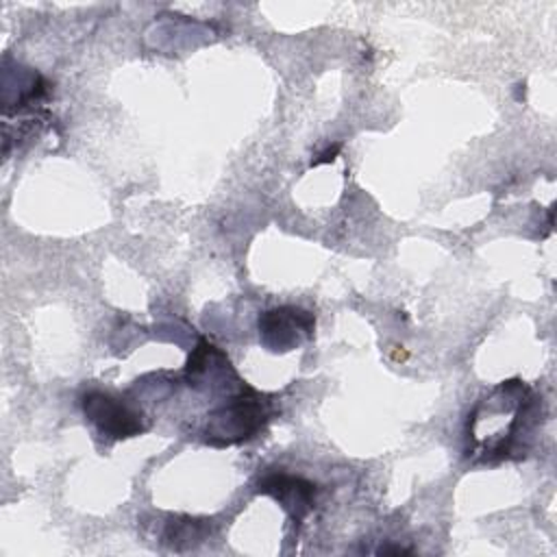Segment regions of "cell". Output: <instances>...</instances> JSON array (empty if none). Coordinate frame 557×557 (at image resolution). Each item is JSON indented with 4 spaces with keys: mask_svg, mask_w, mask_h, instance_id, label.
Segmentation results:
<instances>
[{
    "mask_svg": "<svg viewBox=\"0 0 557 557\" xmlns=\"http://www.w3.org/2000/svg\"><path fill=\"white\" fill-rule=\"evenodd\" d=\"M315 329L313 313L300 307H276L259 315V337L274 352L296 348Z\"/></svg>",
    "mask_w": 557,
    "mask_h": 557,
    "instance_id": "277c9868",
    "label": "cell"
},
{
    "mask_svg": "<svg viewBox=\"0 0 557 557\" xmlns=\"http://www.w3.org/2000/svg\"><path fill=\"white\" fill-rule=\"evenodd\" d=\"M259 492L270 494L276 503L296 520L300 522L311 509L315 500V485L302 476H292L285 472L265 474L259 481Z\"/></svg>",
    "mask_w": 557,
    "mask_h": 557,
    "instance_id": "5b68a950",
    "label": "cell"
},
{
    "mask_svg": "<svg viewBox=\"0 0 557 557\" xmlns=\"http://www.w3.org/2000/svg\"><path fill=\"white\" fill-rule=\"evenodd\" d=\"M379 553H394V555H403V553H411L409 548H403V546H383V548H379Z\"/></svg>",
    "mask_w": 557,
    "mask_h": 557,
    "instance_id": "8992f818",
    "label": "cell"
},
{
    "mask_svg": "<svg viewBox=\"0 0 557 557\" xmlns=\"http://www.w3.org/2000/svg\"><path fill=\"white\" fill-rule=\"evenodd\" d=\"M270 420V405L259 394L248 392L235 396L209 416L205 435L209 444L228 446L255 437Z\"/></svg>",
    "mask_w": 557,
    "mask_h": 557,
    "instance_id": "7a4b0ae2",
    "label": "cell"
},
{
    "mask_svg": "<svg viewBox=\"0 0 557 557\" xmlns=\"http://www.w3.org/2000/svg\"><path fill=\"white\" fill-rule=\"evenodd\" d=\"M83 411L87 416V420L107 437L113 440H124V437H133L146 431L144 424V416L139 411H135L133 407H128L122 398L109 394V392H100V389H91L83 396Z\"/></svg>",
    "mask_w": 557,
    "mask_h": 557,
    "instance_id": "3957f363",
    "label": "cell"
},
{
    "mask_svg": "<svg viewBox=\"0 0 557 557\" xmlns=\"http://www.w3.org/2000/svg\"><path fill=\"white\" fill-rule=\"evenodd\" d=\"M468 420V440L483 433L472 442V455L483 461L492 457H509L520 442V433H529L535 418V396L531 387L520 381H503L496 385L474 409Z\"/></svg>",
    "mask_w": 557,
    "mask_h": 557,
    "instance_id": "6da1fadb",
    "label": "cell"
}]
</instances>
